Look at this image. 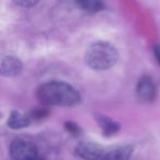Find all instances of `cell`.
I'll use <instances>...</instances> for the list:
<instances>
[{
  "label": "cell",
  "mask_w": 160,
  "mask_h": 160,
  "mask_svg": "<svg viewBox=\"0 0 160 160\" xmlns=\"http://www.w3.org/2000/svg\"><path fill=\"white\" fill-rule=\"evenodd\" d=\"M97 120H98L99 125L103 129L105 135H112V134H115L118 131V125L114 121H112L111 118H107V116L99 115Z\"/></svg>",
  "instance_id": "10"
},
{
  "label": "cell",
  "mask_w": 160,
  "mask_h": 160,
  "mask_svg": "<svg viewBox=\"0 0 160 160\" xmlns=\"http://www.w3.org/2000/svg\"><path fill=\"white\" fill-rule=\"evenodd\" d=\"M65 126H66L67 131H68L69 133L75 134V135H77V134L80 133L79 127H78L77 125L75 124V123H72V122H67L66 124H65Z\"/></svg>",
  "instance_id": "12"
},
{
  "label": "cell",
  "mask_w": 160,
  "mask_h": 160,
  "mask_svg": "<svg viewBox=\"0 0 160 160\" xmlns=\"http://www.w3.org/2000/svg\"><path fill=\"white\" fill-rule=\"evenodd\" d=\"M40 0H13V2L17 6L22 8H31L34 7L35 5H38V2Z\"/></svg>",
  "instance_id": "11"
},
{
  "label": "cell",
  "mask_w": 160,
  "mask_h": 160,
  "mask_svg": "<svg viewBox=\"0 0 160 160\" xmlns=\"http://www.w3.org/2000/svg\"><path fill=\"white\" fill-rule=\"evenodd\" d=\"M118 49L108 42H96L86 51V64L94 70H105L116 64Z\"/></svg>",
  "instance_id": "2"
},
{
  "label": "cell",
  "mask_w": 160,
  "mask_h": 160,
  "mask_svg": "<svg viewBox=\"0 0 160 160\" xmlns=\"http://www.w3.org/2000/svg\"><path fill=\"white\" fill-rule=\"evenodd\" d=\"M136 92H137L138 98L144 102L152 101L156 96V87L152 79L150 77H147V76L140 78L137 83Z\"/></svg>",
  "instance_id": "5"
},
{
  "label": "cell",
  "mask_w": 160,
  "mask_h": 160,
  "mask_svg": "<svg viewBox=\"0 0 160 160\" xmlns=\"http://www.w3.org/2000/svg\"><path fill=\"white\" fill-rule=\"evenodd\" d=\"M22 70V62L14 56H6L1 60V75L6 77H14Z\"/></svg>",
  "instance_id": "6"
},
{
  "label": "cell",
  "mask_w": 160,
  "mask_h": 160,
  "mask_svg": "<svg viewBox=\"0 0 160 160\" xmlns=\"http://www.w3.org/2000/svg\"><path fill=\"white\" fill-rule=\"evenodd\" d=\"M153 53H155V57L157 62L160 64V45H156L155 48H153Z\"/></svg>",
  "instance_id": "14"
},
{
  "label": "cell",
  "mask_w": 160,
  "mask_h": 160,
  "mask_svg": "<svg viewBox=\"0 0 160 160\" xmlns=\"http://www.w3.org/2000/svg\"><path fill=\"white\" fill-rule=\"evenodd\" d=\"M38 98L47 105L72 107L80 101V94L70 85L60 81H51L38 89Z\"/></svg>",
  "instance_id": "1"
},
{
  "label": "cell",
  "mask_w": 160,
  "mask_h": 160,
  "mask_svg": "<svg viewBox=\"0 0 160 160\" xmlns=\"http://www.w3.org/2000/svg\"><path fill=\"white\" fill-rule=\"evenodd\" d=\"M31 160H45V159H43V158H40V157H35V158H33V159H31Z\"/></svg>",
  "instance_id": "15"
},
{
  "label": "cell",
  "mask_w": 160,
  "mask_h": 160,
  "mask_svg": "<svg viewBox=\"0 0 160 160\" xmlns=\"http://www.w3.org/2000/svg\"><path fill=\"white\" fill-rule=\"evenodd\" d=\"M10 153L14 160H31L38 157V148L25 139H16L10 146Z\"/></svg>",
  "instance_id": "3"
},
{
  "label": "cell",
  "mask_w": 160,
  "mask_h": 160,
  "mask_svg": "<svg viewBox=\"0 0 160 160\" xmlns=\"http://www.w3.org/2000/svg\"><path fill=\"white\" fill-rule=\"evenodd\" d=\"M133 152V147L131 146H123L115 148L113 150L109 151L104 156L103 160H129Z\"/></svg>",
  "instance_id": "7"
},
{
  "label": "cell",
  "mask_w": 160,
  "mask_h": 160,
  "mask_svg": "<svg viewBox=\"0 0 160 160\" xmlns=\"http://www.w3.org/2000/svg\"><path fill=\"white\" fill-rule=\"evenodd\" d=\"M29 124L30 118L20 112H12L10 118H8V125L14 129L24 128V127L29 126Z\"/></svg>",
  "instance_id": "8"
},
{
  "label": "cell",
  "mask_w": 160,
  "mask_h": 160,
  "mask_svg": "<svg viewBox=\"0 0 160 160\" xmlns=\"http://www.w3.org/2000/svg\"><path fill=\"white\" fill-rule=\"evenodd\" d=\"M46 114H47L46 110H45V109H41V110H36V111L33 113V115L35 116V118H44Z\"/></svg>",
  "instance_id": "13"
},
{
  "label": "cell",
  "mask_w": 160,
  "mask_h": 160,
  "mask_svg": "<svg viewBox=\"0 0 160 160\" xmlns=\"http://www.w3.org/2000/svg\"><path fill=\"white\" fill-rule=\"evenodd\" d=\"M78 7L87 12H98L103 9L102 0H76Z\"/></svg>",
  "instance_id": "9"
},
{
  "label": "cell",
  "mask_w": 160,
  "mask_h": 160,
  "mask_svg": "<svg viewBox=\"0 0 160 160\" xmlns=\"http://www.w3.org/2000/svg\"><path fill=\"white\" fill-rule=\"evenodd\" d=\"M76 153L85 160H98L103 153L100 145L91 142H82L76 147Z\"/></svg>",
  "instance_id": "4"
}]
</instances>
